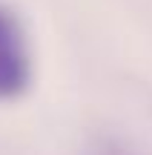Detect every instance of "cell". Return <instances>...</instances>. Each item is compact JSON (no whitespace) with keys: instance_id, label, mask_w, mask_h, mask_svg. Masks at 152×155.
I'll return each instance as SVG.
<instances>
[{"instance_id":"1","label":"cell","mask_w":152,"mask_h":155,"mask_svg":"<svg viewBox=\"0 0 152 155\" xmlns=\"http://www.w3.org/2000/svg\"><path fill=\"white\" fill-rule=\"evenodd\" d=\"M32 86V49L20 17L0 6V101H17Z\"/></svg>"},{"instance_id":"2","label":"cell","mask_w":152,"mask_h":155,"mask_svg":"<svg viewBox=\"0 0 152 155\" xmlns=\"http://www.w3.org/2000/svg\"><path fill=\"white\" fill-rule=\"evenodd\" d=\"M98 155H126V152L118 150V147H106V150H98Z\"/></svg>"}]
</instances>
